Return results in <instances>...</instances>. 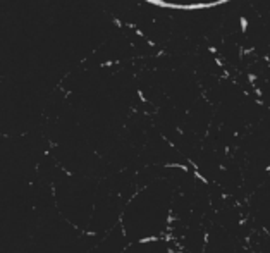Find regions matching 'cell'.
<instances>
[{
	"label": "cell",
	"mask_w": 270,
	"mask_h": 253,
	"mask_svg": "<svg viewBox=\"0 0 270 253\" xmlns=\"http://www.w3.org/2000/svg\"><path fill=\"white\" fill-rule=\"evenodd\" d=\"M155 241H158L157 236H146V238H141L138 243H139V245H145V243H155Z\"/></svg>",
	"instance_id": "1"
},
{
	"label": "cell",
	"mask_w": 270,
	"mask_h": 253,
	"mask_svg": "<svg viewBox=\"0 0 270 253\" xmlns=\"http://www.w3.org/2000/svg\"><path fill=\"white\" fill-rule=\"evenodd\" d=\"M167 167H177V169H181V171H188V167L182 165V164H167Z\"/></svg>",
	"instance_id": "2"
},
{
	"label": "cell",
	"mask_w": 270,
	"mask_h": 253,
	"mask_svg": "<svg viewBox=\"0 0 270 253\" xmlns=\"http://www.w3.org/2000/svg\"><path fill=\"white\" fill-rule=\"evenodd\" d=\"M195 176H196L198 179L201 181V182H205V184H208V179H206V178H203V174H200V172H198L196 169H195Z\"/></svg>",
	"instance_id": "3"
},
{
	"label": "cell",
	"mask_w": 270,
	"mask_h": 253,
	"mask_svg": "<svg viewBox=\"0 0 270 253\" xmlns=\"http://www.w3.org/2000/svg\"><path fill=\"white\" fill-rule=\"evenodd\" d=\"M267 171H269V172H270V165H269V167H267Z\"/></svg>",
	"instance_id": "4"
}]
</instances>
